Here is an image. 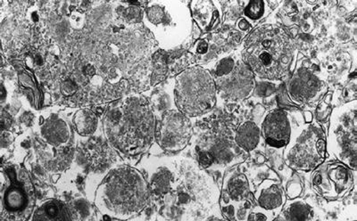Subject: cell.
<instances>
[{
    "label": "cell",
    "mask_w": 357,
    "mask_h": 221,
    "mask_svg": "<svg viewBox=\"0 0 357 221\" xmlns=\"http://www.w3.org/2000/svg\"><path fill=\"white\" fill-rule=\"evenodd\" d=\"M296 54L291 38L276 24H263L252 31L241 51L255 76L272 82L288 75Z\"/></svg>",
    "instance_id": "cell-3"
},
{
    "label": "cell",
    "mask_w": 357,
    "mask_h": 221,
    "mask_svg": "<svg viewBox=\"0 0 357 221\" xmlns=\"http://www.w3.org/2000/svg\"><path fill=\"white\" fill-rule=\"evenodd\" d=\"M273 221H284L280 216L277 217L276 219H274Z\"/></svg>",
    "instance_id": "cell-34"
},
{
    "label": "cell",
    "mask_w": 357,
    "mask_h": 221,
    "mask_svg": "<svg viewBox=\"0 0 357 221\" xmlns=\"http://www.w3.org/2000/svg\"><path fill=\"white\" fill-rule=\"evenodd\" d=\"M156 123L148 99L130 95L111 102L105 113L103 130L118 153L133 158L144 155L154 145Z\"/></svg>",
    "instance_id": "cell-1"
},
{
    "label": "cell",
    "mask_w": 357,
    "mask_h": 221,
    "mask_svg": "<svg viewBox=\"0 0 357 221\" xmlns=\"http://www.w3.org/2000/svg\"><path fill=\"white\" fill-rule=\"evenodd\" d=\"M1 216L6 221H30L37 208V195L31 176L19 165L1 169Z\"/></svg>",
    "instance_id": "cell-6"
},
{
    "label": "cell",
    "mask_w": 357,
    "mask_h": 221,
    "mask_svg": "<svg viewBox=\"0 0 357 221\" xmlns=\"http://www.w3.org/2000/svg\"><path fill=\"white\" fill-rule=\"evenodd\" d=\"M261 129L254 121H247L241 123L236 131L234 142L245 153H250L257 149L260 144Z\"/></svg>",
    "instance_id": "cell-21"
},
{
    "label": "cell",
    "mask_w": 357,
    "mask_h": 221,
    "mask_svg": "<svg viewBox=\"0 0 357 221\" xmlns=\"http://www.w3.org/2000/svg\"><path fill=\"white\" fill-rule=\"evenodd\" d=\"M197 157L200 165L205 169L228 168L244 162L248 153L228 140H218L208 148L199 149Z\"/></svg>",
    "instance_id": "cell-13"
},
{
    "label": "cell",
    "mask_w": 357,
    "mask_h": 221,
    "mask_svg": "<svg viewBox=\"0 0 357 221\" xmlns=\"http://www.w3.org/2000/svg\"><path fill=\"white\" fill-rule=\"evenodd\" d=\"M270 12L269 3L262 0H254V1L245 3L243 15L244 18L250 22L252 26H255L258 22L266 17Z\"/></svg>",
    "instance_id": "cell-25"
},
{
    "label": "cell",
    "mask_w": 357,
    "mask_h": 221,
    "mask_svg": "<svg viewBox=\"0 0 357 221\" xmlns=\"http://www.w3.org/2000/svg\"><path fill=\"white\" fill-rule=\"evenodd\" d=\"M103 218H104V220H102V221H133V220H117L109 219V218H106V217H103Z\"/></svg>",
    "instance_id": "cell-33"
},
{
    "label": "cell",
    "mask_w": 357,
    "mask_h": 221,
    "mask_svg": "<svg viewBox=\"0 0 357 221\" xmlns=\"http://www.w3.org/2000/svg\"><path fill=\"white\" fill-rule=\"evenodd\" d=\"M305 121H307V123H312V116L311 113H309V112H307V113L305 114Z\"/></svg>",
    "instance_id": "cell-32"
},
{
    "label": "cell",
    "mask_w": 357,
    "mask_h": 221,
    "mask_svg": "<svg viewBox=\"0 0 357 221\" xmlns=\"http://www.w3.org/2000/svg\"><path fill=\"white\" fill-rule=\"evenodd\" d=\"M302 187L301 184L298 183V182L293 181L291 183L288 185V188H287V192H288L289 197L290 198H298V195L301 193Z\"/></svg>",
    "instance_id": "cell-30"
},
{
    "label": "cell",
    "mask_w": 357,
    "mask_h": 221,
    "mask_svg": "<svg viewBox=\"0 0 357 221\" xmlns=\"http://www.w3.org/2000/svg\"><path fill=\"white\" fill-rule=\"evenodd\" d=\"M328 86L307 66L296 67L287 85V94L289 100L302 107L315 104L326 94Z\"/></svg>",
    "instance_id": "cell-12"
},
{
    "label": "cell",
    "mask_w": 357,
    "mask_h": 221,
    "mask_svg": "<svg viewBox=\"0 0 357 221\" xmlns=\"http://www.w3.org/2000/svg\"><path fill=\"white\" fill-rule=\"evenodd\" d=\"M276 92V85L274 82L268 81V79H260L256 82L254 93L260 98H268Z\"/></svg>",
    "instance_id": "cell-28"
},
{
    "label": "cell",
    "mask_w": 357,
    "mask_h": 221,
    "mask_svg": "<svg viewBox=\"0 0 357 221\" xmlns=\"http://www.w3.org/2000/svg\"><path fill=\"white\" fill-rule=\"evenodd\" d=\"M254 199L262 209L279 214L286 203V195L276 179L266 178L258 185Z\"/></svg>",
    "instance_id": "cell-17"
},
{
    "label": "cell",
    "mask_w": 357,
    "mask_h": 221,
    "mask_svg": "<svg viewBox=\"0 0 357 221\" xmlns=\"http://www.w3.org/2000/svg\"><path fill=\"white\" fill-rule=\"evenodd\" d=\"M278 216V214L264 210L256 204L252 208L245 221H273Z\"/></svg>",
    "instance_id": "cell-27"
},
{
    "label": "cell",
    "mask_w": 357,
    "mask_h": 221,
    "mask_svg": "<svg viewBox=\"0 0 357 221\" xmlns=\"http://www.w3.org/2000/svg\"><path fill=\"white\" fill-rule=\"evenodd\" d=\"M237 27L240 29L241 31H250L253 26H252L250 22H248L247 19L242 17L237 22Z\"/></svg>",
    "instance_id": "cell-31"
},
{
    "label": "cell",
    "mask_w": 357,
    "mask_h": 221,
    "mask_svg": "<svg viewBox=\"0 0 357 221\" xmlns=\"http://www.w3.org/2000/svg\"><path fill=\"white\" fill-rule=\"evenodd\" d=\"M218 3L213 1H192L190 4L191 17L199 25L200 30L209 33L218 27L221 15Z\"/></svg>",
    "instance_id": "cell-19"
},
{
    "label": "cell",
    "mask_w": 357,
    "mask_h": 221,
    "mask_svg": "<svg viewBox=\"0 0 357 221\" xmlns=\"http://www.w3.org/2000/svg\"><path fill=\"white\" fill-rule=\"evenodd\" d=\"M254 197L247 176L238 171L226 172L223 178L220 205L238 204Z\"/></svg>",
    "instance_id": "cell-16"
},
{
    "label": "cell",
    "mask_w": 357,
    "mask_h": 221,
    "mask_svg": "<svg viewBox=\"0 0 357 221\" xmlns=\"http://www.w3.org/2000/svg\"><path fill=\"white\" fill-rule=\"evenodd\" d=\"M326 150V135L321 125L305 123L292 130L283 158L295 171L312 172L323 165Z\"/></svg>",
    "instance_id": "cell-7"
},
{
    "label": "cell",
    "mask_w": 357,
    "mask_h": 221,
    "mask_svg": "<svg viewBox=\"0 0 357 221\" xmlns=\"http://www.w3.org/2000/svg\"><path fill=\"white\" fill-rule=\"evenodd\" d=\"M218 100L215 79L199 66L185 69L175 79L174 102L185 116H202L213 110Z\"/></svg>",
    "instance_id": "cell-5"
},
{
    "label": "cell",
    "mask_w": 357,
    "mask_h": 221,
    "mask_svg": "<svg viewBox=\"0 0 357 221\" xmlns=\"http://www.w3.org/2000/svg\"><path fill=\"white\" fill-rule=\"evenodd\" d=\"M151 199V188L144 175L130 166H119L102 179L93 201L102 216L130 220L139 216Z\"/></svg>",
    "instance_id": "cell-2"
},
{
    "label": "cell",
    "mask_w": 357,
    "mask_h": 221,
    "mask_svg": "<svg viewBox=\"0 0 357 221\" xmlns=\"http://www.w3.org/2000/svg\"><path fill=\"white\" fill-rule=\"evenodd\" d=\"M73 124L79 136L91 137L98 130V115L89 109H81L73 117Z\"/></svg>",
    "instance_id": "cell-23"
},
{
    "label": "cell",
    "mask_w": 357,
    "mask_h": 221,
    "mask_svg": "<svg viewBox=\"0 0 357 221\" xmlns=\"http://www.w3.org/2000/svg\"><path fill=\"white\" fill-rule=\"evenodd\" d=\"M192 136L189 117L178 110H167L156 123L155 141L164 151L176 153L188 146Z\"/></svg>",
    "instance_id": "cell-11"
},
{
    "label": "cell",
    "mask_w": 357,
    "mask_h": 221,
    "mask_svg": "<svg viewBox=\"0 0 357 221\" xmlns=\"http://www.w3.org/2000/svg\"><path fill=\"white\" fill-rule=\"evenodd\" d=\"M208 70L215 79L218 95L223 100L242 101L253 94L256 79L241 52L231 51L215 61Z\"/></svg>",
    "instance_id": "cell-8"
},
{
    "label": "cell",
    "mask_w": 357,
    "mask_h": 221,
    "mask_svg": "<svg viewBox=\"0 0 357 221\" xmlns=\"http://www.w3.org/2000/svg\"><path fill=\"white\" fill-rule=\"evenodd\" d=\"M326 148L351 171L357 165V102L350 101L331 113Z\"/></svg>",
    "instance_id": "cell-9"
},
{
    "label": "cell",
    "mask_w": 357,
    "mask_h": 221,
    "mask_svg": "<svg viewBox=\"0 0 357 221\" xmlns=\"http://www.w3.org/2000/svg\"><path fill=\"white\" fill-rule=\"evenodd\" d=\"M289 115L282 109H273L264 115L261 134L268 146L274 149L285 148L292 132Z\"/></svg>",
    "instance_id": "cell-15"
},
{
    "label": "cell",
    "mask_w": 357,
    "mask_h": 221,
    "mask_svg": "<svg viewBox=\"0 0 357 221\" xmlns=\"http://www.w3.org/2000/svg\"><path fill=\"white\" fill-rule=\"evenodd\" d=\"M142 21L164 51L183 46L192 33L193 19L187 2H149Z\"/></svg>",
    "instance_id": "cell-4"
},
{
    "label": "cell",
    "mask_w": 357,
    "mask_h": 221,
    "mask_svg": "<svg viewBox=\"0 0 357 221\" xmlns=\"http://www.w3.org/2000/svg\"><path fill=\"white\" fill-rule=\"evenodd\" d=\"M208 41H207L206 38H201V40H197L195 45H194L192 49H191V52L195 54H200V56H204V54L208 52Z\"/></svg>",
    "instance_id": "cell-29"
},
{
    "label": "cell",
    "mask_w": 357,
    "mask_h": 221,
    "mask_svg": "<svg viewBox=\"0 0 357 221\" xmlns=\"http://www.w3.org/2000/svg\"><path fill=\"white\" fill-rule=\"evenodd\" d=\"M279 216L284 221H311L312 210L301 198L286 201Z\"/></svg>",
    "instance_id": "cell-22"
},
{
    "label": "cell",
    "mask_w": 357,
    "mask_h": 221,
    "mask_svg": "<svg viewBox=\"0 0 357 221\" xmlns=\"http://www.w3.org/2000/svg\"><path fill=\"white\" fill-rule=\"evenodd\" d=\"M30 221H73V216L68 204L52 198L38 205Z\"/></svg>",
    "instance_id": "cell-20"
},
{
    "label": "cell",
    "mask_w": 357,
    "mask_h": 221,
    "mask_svg": "<svg viewBox=\"0 0 357 221\" xmlns=\"http://www.w3.org/2000/svg\"><path fill=\"white\" fill-rule=\"evenodd\" d=\"M346 221H356V218H354L353 220H346Z\"/></svg>",
    "instance_id": "cell-35"
},
{
    "label": "cell",
    "mask_w": 357,
    "mask_h": 221,
    "mask_svg": "<svg viewBox=\"0 0 357 221\" xmlns=\"http://www.w3.org/2000/svg\"><path fill=\"white\" fill-rule=\"evenodd\" d=\"M221 221H228V220H221Z\"/></svg>",
    "instance_id": "cell-36"
},
{
    "label": "cell",
    "mask_w": 357,
    "mask_h": 221,
    "mask_svg": "<svg viewBox=\"0 0 357 221\" xmlns=\"http://www.w3.org/2000/svg\"><path fill=\"white\" fill-rule=\"evenodd\" d=\"M40 136L44 142L54 148L65 149L71 144L73 134L66 121L52 116L41 124Z\"/></svg>",
    "instance_id": "cell-18"
},
{
    "label": "cell",
    "mask_w": 357,
    "mask_h": 221,
    "mask_svg": "<svg viewBox=\"0 0 357 221\" xmlns=\"http://www.w3.org/2000/svg\"><path fill=\"white\" fill-rule=\"evenodd\" d=\"M353 172L343 163L324 162L312 171V188L325 199H341L349 195L355 185Z\"/></svg>",
    "instance_id": "cell-10"
},
{
    "label": "cell",
    "mask_w": 357,
    "mask_h": 221,
    "mask_svg": "<svg viewBox=\"0 0 357 221\" xmlns=\"http://www.w3.org/2000/svg\"><path fill=\"white\" fill-rule=\"evenodd\" d=\"M167 73V54L164 50L158 51L153 56V69L151 76V85L155 86L165 79Z\"/></svg>",
    "instance_id": "cell-26"
},
{
    "label": "cell",
    "mask_w": 357,
    "mask_h": 221,
    "mask_svg": "<svg viewBox=\"0 0 357 221\" xmlns=\"http://www.w3.org/2000/svg\"><path fill=\"white\" fill-rule=\"evenodd\" d=\"M148 181L151 195L155 197L164 198L172 193L177 187L180 179V168L177 163L171 159L158 158L148 169Z\"/></svg>",
    "instance_id": "cell-14"
},
{
    "label": "cell",
    "mask_w": 357,
    "mask_h": 221,
    "mask_svg": "<svg viewBox=\"0 0 357 221\" xmlns=\"http://www.w3.org/2000/svg\"><path fill=\"white\" fill-rule=\"evenodd\" d=\"M73 221H100L92 205L84 198H76L68 204Z\"/></svg>",
    "instance_id": "cell-24"
}]
</instances>
